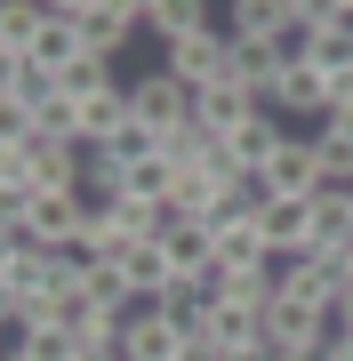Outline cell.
Segmentation results:
<instances>
[{
	"label": "cell",
	"mask_w": 353,
	"mask_h": 361,
	"mask_svg": "<svg viewBox=\"0 0 353 361\" xmlns=\"http://www.w3.org/2000/svg\"><path fill=\"white\" fill-rule=\"evenodd\" d=\"M161 73H177L185 89H217V80H233V32L225 25H209V32H185V40H169L161 49Z\"/></svg>",
	"instance_id": "1"
},
{
	"label": "cell",
	"mask_w": 353,
	"mask_h": 361,
	"mask_svg": "<svg viewBox=\"0 0 353 361\" xmlns=\"http://www.w3.org/2000/svg\"><path fill=\"white\" fill-rule=\"evenodd\" d=\"M129 104H137V121H144L153 137H177V129H193V89H185L177 73H161V65L129 80Z\"/></svg>",
	"instance_id": "2"
},
{
	"label": "cell",
	"mask_w": 353,
	"mask_h": 361,
	"mask_svg": "<svg viewBox=\"0 0 353 361\" xmlns=\"http://www.w3.org/2000/svg\"><path fill=\"white\" fill-rule=\"evenodd\" d=\"M65 16L80 25L89 56H120L129 40H144V25H137V0H65Z\"/></svg>",
	"instance_id": "3"
},
{
	"label": "cell",
	"mask_w": 353,
	"mask_h": 361,
	"mask_svg": "<svg viewBox=\"0 0 353 361\" xmlns=\"http://www.w3.org/2000/svg\"><path fill=\"white\" fill-rule=\"evenodd\" d=\"M265 201H314L321 193V153H314V129H289V145L273 153V169H265Z\"/></svg>",
	"instance_id": "4"
},
{
	"label": "cell",
	"mask_w": 353,
	"mask_h": 361,
	"mask_svg": "<svg viewBox=\"0 0 353 361\" xmlns=\"http://www.w3.org/2000/svg\"><path fill=\"white\" fill-rule=\"evenodd\" d=\"M120 353H129V361H185V353H193V337H185L161 305H137L129 322H120Z\"/></svg>",
	"instance_id": "5"
},
{
	"label": "cell",
	"mask_w": 353,
	"mask_h": 361,
	"mask_svg": "<svg viewBox=\"0 0 353 361\" xmlns=\"http://www.w3.org/2000/svg\"><path fill=\"white\" fill-rule=\"evenodd\" d=\"M337 337V313L305 305V297H273L265 305V345H329Z\"/></svg>",
	"instance_id": "6"
},
{
	"label": "cell",
	"mask_w": 353,
	"mask_h": 361,
	"mask_svg": "<svg viewBox=\"0 0 353 361\" xmlns=\"http://www.w3.org/2000/svg\"><path fill=\"white\" fill-rule=\"evenodd\" d=\"M257 233H265V249H273V265L314 257V201H265L257 209Z\"/></svg>",
	"instance_id": "7"
},
{
	"label": "cell",
	"mask_w": 353,
	"mask_h": 361,
	"mask_svg": "<svg viewBox=\"0 0 353 361\" xmlns=\"http://www.w3.org/2000/svg\"><path fill=\"white\" fill-rule=\"evenodd\" d=\"M80 56H89L80 25L65 16V0H49V25H40V40H32V56H25V65H32V73H49V80H65V73L80 65Z\"/></svg>",
	"instance_id": "8"
},
{
	"label": "cell",
	"mask_w": 353,
	"mask_h": 361,
	"mask_svg": "<svg viewBox=\"0 0 353 361\" xmlns=\"http://www.w3.org/2000/svg\"><path fill=\"white\" fill-rule=\"evenodd\" d=\"M257 113H265V104L249 97L241 80H217V89H201V97H193V121H201L209 137H241V129H249Z\"/></svg>",
	"instance_id": "9"
},
{
	"label": "cell",
	"mask_w": 353,
	"mask_h": 361,
	"mask_svg": "<svg viewBox=\"0 0 353 361\" xmlns=\"http://www.w3.org/2000/svg\"><path fill=\"white\" fill-rule=\"evenodd\" d=\"M233 80L265 104V113H273V97H281L289 65H281V49H273V40H233Z\"/></svg>",
	"instance_id": "10"
},
{
	"label": "cell",
	"mask_w": 353,
	"mask_h": 361,
	"mask_svg": "<svg viewBox=\"0 0 353 361\" xmlns=\"http://www.w3.org/2000/svg\"><path fill=\"white\" fill-rule=\"evenodd\" d=\"M120 273H129V289H137V305H161L185 273H177V257H169V241H137L129 257H120Z\"/></svg>",
	"instance_id": "11"
},
{
	"label": "cell",
	"mask_w": 353,
	"mask_h": 361,
	"mask_svg": "<svg viewBox=\"0 0 353 361\" xmlns=\"http://www.w3.org/2000/svg\"><path fill=\"white\" fill-rule=\"evenodd\" d=\"M345 249H353V193L321 185L314 193V257H345Z\"/></svg>",
	"instance_id": "12"
},
{
	"label": "cell",
	"mask_w": 353,
	"mask_h": 361,
	"mask_svg": "<svg viewBox=\"0 0 353 361\" xmlns=\"http://www.w3.org/2000/svg\"><path fill=\"white\" fill-rule=\"evenodd\" d=\"M137 25L169 49V40H185V32H209L217 8H201V0H137Z\"/></svg>",
	"instance_id": "13"
},
{
	"label": "cell",
	"mask_w": 353,
	"mask_h": 361,
	"mask_svg": "<svg viewBox=\"0 0 353 361\" xmlns=\"http://www.w3.org/2000/svg\"><path fill=\"white\" fill-rule=\"evenodd\" d=\"M120 201H137V209H161V217H169V201H177V161H169V153H153V161L120 169Z\"/></svg>",
	"instance_id": "14"
},
{
	"label": "cell",
	"mask_w": 353,
	"mask_h": 361,
	"mask_svg": "<svg viewBox=\"0 0 353 361\" xmlns=\"http://www.w3.org/2000/svg\"><path fill=\"white\" fill-rule=\"evenodd\" d=\"M161 241H169V257H177V273L185 281H209V265H217V233L209 225H161Z\"/></svg>",
	"instance_id": "15"
},
{
	"label": "cell",
	"mask_w": 353,
	"mask_h": 361,
	"mask_svg": "<svg viewBox=\"0 0 353 361\" xmlns=\"http://www.w3.org/2000/svg\"><path fill=\"white\" fill-rule=\"evenodd\" d=\"M80 297H89V305H105V313H120V322L137 313L129 273H120V265H105V257H89V265H80Z\"/></svg>",
	"instance_id": "16"
},
{
	"label": "cell",
	"mask_w": 353,
	"mask_h": 361,
	"mask_svg": "<svg viewBox=\"0 0 353 361\" xmlns=\"http://www.w3.org/2000/svg\"><path fill=\"white\" fill-rule=\"evenodd\" d=\"M40 25H49V8H40V0H8V8H0V65H8V56H32Z\"/></svg>",
	"instance_id": "17"
},
{
	"label": "cell",
	"mask_w": 353,
	"mask_h": 361,
	"mask_svg": "<svg viewBox=\"0 0 353 361\" xmlns=\"http://www.w3.org/2000/svg\"><path fill=\"white\" fill-rule=\"evenodd\" d=\"M289 25V0H233V8H225V32L233 40H273Z\"/></svg>",
	"instance_id": "18"
},
{
	"label": "cell",
	"mask_w": 353,
	"mask_h": 361,
	"mask_svg": "<svg viewBox=\"0 0 353 361\" xmlns=\"http://www.w3.org/2000/svg\"><path fill=\"white\" fill-rule=\"evenodd\" d=\"M32 137H49V145H80V97L49 89V97H40V113H32Z\"/></svg>",
	"instance_id": "19"
},
{
	"label": "cell",
	"mask_w": 353,
	"mask_h": 361,
	"mask_svg": "<svg viewBox=\"0 0 353 361\" xmlns=\"http://www.w3.org/2000/svg\"><path fill=\"white\" fill-rule=\"evenodd\" d=\"M329 361H353V329H337V337H329Z\"/></svg>",
	"instance_id": "20"
},
{
	"label": "cell",
	"mask_w": 353,
	"mask_h": 361,
	"mask_svg": "<svg viewBox=\"0 0 353 361\" xmlns=\"http://www.w3.org/2000/svg\"><path fill=\"white\" fill-rule=\"evenodd\" d=\"M337 329H353V289H345V297H337Z\"/></svg>",
	"instance_id": "21"
}]
</instances>
